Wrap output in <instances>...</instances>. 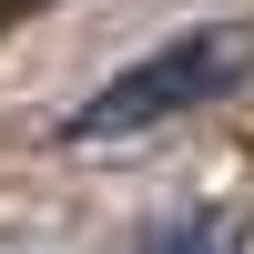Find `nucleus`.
<instances>
[{"label": "nucleus", "instance_id": "f257e3e1", "mask_svg": "<svg viewBox=\"0 0 254 254\" xmlns=\"http://www.w3.org/2000/svg\"><path fill=\"white\" fill-rule=\"evenodd\" d=\"M244 71H254V20H203V31H173V41H153L142 61H122V71L102 81L71 122H61V132H71V142H132V132H163V122H183L193 102L234 92Z\"/></svg>", "mask_w": 254, "mask_h": 254}, {"label": "nucleus", "instance_id": "f03ea898", "mask_svg": "<svg viewBox=\"0 0 254 254\" xmlns=\"http://www.w3.org/2000/svg\"><path fill=\"white\" fill-rule=\"evenodd\" d=\"M142 254H224V224H203V214H193V224H163Z\"/></svg>", "mask_w": 254, "mask_h": 254}]
</instances>
